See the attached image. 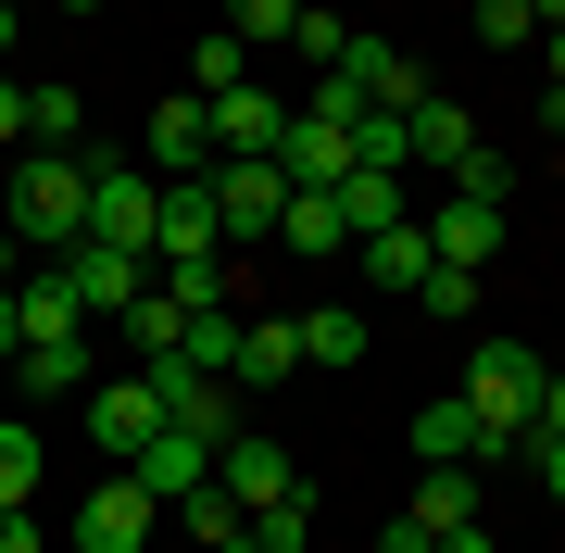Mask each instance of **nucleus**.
<instances>
[{"label":"nucleus","instance_id":"9","mask_svg":"<svg viewBox=\"0 0 565 553\" xmlns=\"http://www.w3.org/2000/svg\"><path fill=\"white\" fill-rule=\"evenodd\" d=\"M327 76H340V88H352L364 114H415V102H427V76H415V63L390 51V39H352L340 63H327Z\"/></svg>","mask_w":565,"mask_h":553},{"label":"nucleus","instance_id":"25","mask_svg":"<svg viewBox=\"0 0 565 553\" xmlns=\"http://www.w3.org/2000/svg\"><path fill=\"white\" fill-rule=\"evenodd\" d=\"M327 202L352 214V240H377V226H403V214H415V202H403V177H364V164H352L340 189H327Z\"/></svg>","mask_w":565,"mask_h":553},{"label":"nucleus","instance_id":"4","mask_svg":"<svg viewBox=\"0 0 565 553\" xmlns=\"http://www.w3.org/2000/svg\"><path fill=\"white\" fill-rule=\"evenodd\" d=\"M51 277L76 289V315H102V328H114V315H126V302H139V289H151V252H114V240H76V252H51Z\"/></svg>","mask_w":565,"mask_h":553},{"label":"nucleus","instance_id":"17","mask_svg":"<svg viewBox=\"0 0 565 553\" xmlns=\"http://www.w3.org/2000/svg\"><path fill=\"white\" fill-rule=\"evenodd\" d=\"M277 240L302 252V265H352V214L327 202V189H289V214H277Z\"/></svg>","mask_w":565,"mask_h":553},{"label":"nucleus","instance_id":"42","mask_svg":"<svg viewBox=\"0 0 565 553\" xmlns=\"http://www.w3.org/2000/svg\"><path fill=\"white\" fill-rule=\"evenodd\" d=\"M25 352V315H13V277H0V365Z\"/></svg>","mask_w":565,"mask_h":553},{"label":"nucleus","instance_id":"5","mask_svg":"<svg viewBox=\"0 0 565 553\" xmlns=\"http://www.w3.org/2000/svg\"><path fill=\"white\" fill-rule=\"evenodd\" d=\"M277 177H289V189H340V177H352V114H315V102H289Z\"/></svg>","mask_w":565,"mask_h":553},{"label":"nucleus","instance_id":"37","mask_svg":"<svg viewBox=\"0 0 565 553\" xmlns=\"http://www.w3.org/2000/svg\"><path fill=\"white\" fill-rule=\"evenodd\" d=\"M0 151H25V76H0Z\"/></svg>","mask_w":565,"mask_h":553},{"label":"nucleus","instance_id":"35","mask_svg":"<svg viewBox=\"0 0 565 553\" xmlns=\"http://www.w3.org/2000/svg\"><path fill=\"white\" fill-rule=\"evenodd\" d=\"M289 51H302V63H315V76H327V63H340V51H352V25H340V13H315V0H302V25H289Z\"/></svg>","mask_w":565,"mask_h":553},{"label":"nucleus","instance_id":"38","mask_svg":"<svg viewBox=\"0 0 565 553\" xmlns=\"http://www.w3.org/2000/svg\"><path fill=\"white\" fill-rule=\"evenodd\" d=\"M0 553H51V541H39V515H25V503H0Z\"/></svg>","mask_w":565,"mask_h":553},{"label":"nucleus","instance_id":"48","mask_svg":"<svg viewBox=\"0 0 565 553\" xmlns=\"http://www.w3.org/2000/svg\"><path fill=\"white\" fill-rule=\"evenodd\" d=\"M63 13H102V0H63Z\"/></svg>","mask_w":565,"mask_h":553},{"label":"nucleus","instance_id":"11","mask_svg":"<svg viewBox=\"0 0 565 553\" xmlns=\"http://www.w3.org/2000/svg\"><path fill=\"white\" fill-rule=\"evenodd\" d=\"M214 491L239 503V515H264V503H289V491H302V466H289L277 440H252V428H239V440L214 453Z\"/></svg>","mask_w":565,"mask_h":553},{"label":"nucleus","instance_id":"39","mask_svg":"<svg viewBox=\"0 0 565 553\" xmlns=\"http://www.w3.org/2000/svg\"><path fill=\"white\" fill-rule=\"evenodd\" d=\"M527 440H565V377H541V415H527Z\"/></svg>","mask_w":565,"mask_h":553},{"label":"nucleus","instance_id":"24","mask_svg":"<svg viewBox=\"0 0 565 553\" xmlns=\"http://www.w3.org/2000/svg\"><path fill=\"white\" fill-rule=\"evenodd\" d=\"M76 126H88V88H25V151H76Z\"/></svg>","mask_w":565,"mask_h":553},{"label":"nucleus","instance_id":"30","mask_svg":"<svg viewBox=\"0 0 565 553\" xmlns=\"http://www.w3.org/2000/svg\"><path fill=\"white\" fill-rule=\"evenodd\" d=\"M177 515H189V541H202V553H226V541H239V529H252V515H239V503H226V491H214V478H202V491H189Z\"/></svg>","mask_w":565,"mask_h":553},{"label":"nucleus","instance_id":"23","mask_svg":"<svg viewBox=\"0 0 565 553\" xmlns=\"http://www.w3.org/2000/svg\"><path fill=\"white\" fill-rule=\"evenodd\" d=\"M239 328H252L239 302H202V315H189V340H177V352H189L202 377H226V390H239Z\"/></svg>","mask_w":565,"mask_h":553},{"label":"nucleus","instance_id":"7","mask_svg":"<svg viewBox=\"0 0 565 553\" xmlns=\"http://www.w3.org/2000/svg\"><path fill=\"white\" fill-rule=\"evenodd\" d=\"M151 515H163V503L139 491V478H126V466H102V491L76 503V553H139V541H151Z\"/></svg>","mask_w":565,"mask_h":553},{"label":"nucleus","instance_id":"2","mask_svg":"<svg viewBox=\"0 0 565 553\" xmlns=\"http://www.w3.org/2000/svg\"><path fill=\"white\" fill-rule=\"evenodd\" d=\"M541 352H527V340H478V352H465V415H478V440L490 453H515L527 440V415H541Z\"/></svg>","mask_w":565,"mask_h":553},{"label":"nucleus","instance_id":"18","mask_svg":"<svg viewBox=\"0 0 565 553\" xmlns=\"http://www.w3.org/2000/svg\"><path fill=\"white\" fill-rule=\"evenodd\" d=\"M277 139H289L277 88H226V102H214V164H226V151H277Z\"/></svg>","mask_w":565,"mask_h":553},{"label":"nucleus","instance_id":"20","mask_svg":"<svg viewBox=\"0 0 565 553\" xmlns=\"http://www.w3.org/2000/svg\"><path fill=\"white\" fill-rule=\"evenodd\" d=\"M352 265L377 277V289H427V265H440V252H427V226L403 214V226H377V240H352Z\"/></svg>","mask_w":565,"mask_h":553},{"label":"nucleus","instance_id":"22","mask_svg":"<svg viewBox=\"0 0 565 553\" xmlns=\"http://www.w3.org/2000/svg\"><path fill=\"white\" fill-rule=\"evenodd\" d=\"M277 377H302V328L289 315H252L239 328V390H277Z\"/></svg>","mask_w":565,"mask_h":553},{"label":"nucleus","instance_id":"13","mask_svg":"<svg viewBox=\"0 0 565 553\" xmlns=\"http://www.w3.org/2000/svg\"><path fill=\"white\" fill-rule=\"evenodd\" d=\"M415 226H427V252L465 265V277H490V252H503V202H465V189H452L440 214H415Z\"/></svg>","mask_w":565,"mask_h":553},{"label":"nucleus","instance_id":"15","mask_svg":"<svg viewBox=\"0 0 565 553\" xmlns=\"http://www.w3.org/2000/svg\"><path fill=\"white\" fill-rule=\"evenodd\" d=\"M88 377H102V365H88V328H76V340H25V352H13V390H25V403H76Z\"/></svg>","mask_w":565,"mask_h":553},{"label":"nucleus","instance_id":"43","mask_svg":"<svg viewBox=\"0 0 565 553\" xmlns=\"http://www.w3.org/2000/svg\"><path fill=\"white\" fill-rule=\"evenodd\" d=\"M541 126H553V139H565V76H553V88H541Z\"/></svg>","mask_w":565,"mask_h":553},{"label":"nucleus","instance_id":"21","mask_svg":"<svg viewBox=\"0 0 565 553\" xmlns=\"http://www.w3.org/2000/svg\"><path fill=\"white\" fill-rule=\"evenodd\" d=\"M403 515H415L427 541H452V529H478V478H465V466H427L415 491H403Z\"/></svg>","mask_w":565,"mask_h":553},{"label":"nucleus","instance_id":"1","mask_svg":"<svg viewBox=\"0 0 565 553\" xmlns=\"http://www.w3.org/2000/svg\"><path fill=\"white\" fill-rule=\"evenodd\" d=\"M0 226H13L25 252H76V240H88V164H76V151H25Z\"/></svg>","mask_w":565,"mask_h":553},{"label":"nucleus","instance_id":"10","mask_svg":"<svg viewBox=\"0 0 565 553\" xmlns=\"http://www.w3.org/2000/svg\"><path fill=\"white\" fill-rule=\"evenodd\" d=\"M126 478H139L151 503H189V491L214 478V440H202V428H151L139 453H126Z\"/></svg>","mask_w":565,"mask_h":553},{"label":"nucleus","instance_id":"44","mask_svg":"<svg viewBox=\"0 0 565 553\" xmlns=\"http://www.w3.org/2000/svg\"><path fill=\"white\" fill-rule=\"evenodd\" d=\"M440 553H490V529H452V541H440Z\"/></svg>","mask_w":565,"mask_h":553},{"label":"nucleus","instance_id":"14","mask_svg":"<svg viewBox=\"0 0 565 553\" xmlns=\"http://www.w3.org/2000/svg\"><path fill=\"white\" fill-rule=\"evenodd\" d=\"M465 151H478V114H465V102H440V88H427V102L403 114V164H415V177H452Z\"/></svg>","mask_w":565,"mask_h":553},{"label":"nucleus","instance_id":"36","mask_svg":"<svg viewBox=\"0 0 565 553\" xmlns=\"http://www.w3.org/2000/svg\"><path fill=\"white\" fill-rule=\"evenodd\" d=\"M415 302H427V315H478V277H465V265H427Z\"/></svg>","mask_w":565,"mask_h":553},{"label":"nucleus","instance_id":"33","mask_svg":"<svg viewBox=\"0 0 565 553\" xmlns=\"http://www.w3.org/2000/svg\"><path fill=\"white\" fill-rule=\"evenodd\" d=\"M302 529H315V491H289V503L252 515V553H302Z\"/></svg>","mask_w":565,"mask_h":553},{"label":"nucleus","instance_id":"40","mask_svg":"<svg viewBox=\"0 0 565 553\" xmlns=\"http://www.w3.org/2000/svg\"><path fill=\"white\" fill-rule=\"evenodd\" d=\"M515 453H527V466H541V491L565 503V440H515Z\"/></svg>","mask_w":565,"mask_h":553},{"label":"nucleus","instance_id":"47","mask_svg":"<svg viewBox=\"0 0 565 553\" xmlns=\"http://www.w3.org/2000/svg\"><path fill=\"white\" fill-rule=\"evenodd\" d=\"M527 13H541V25H565V0H527Z\"/></svg>","mask_w":565,"mask_h":553},{"label":"nucleus","instance_id":"46","mask_svg":"<svg viewBox=\"0 0 565 553\" xmlns=\"http://www.w3.org/2000/svg\"><path fill=\"white\" fill-rule=\"evenodd\" d=\"M0 63H13V0H0Z\"/></svg>","mask_w":565,"mask_h":553},{"label":"nucleus","instance_id":"31","mask_svg":"<svg viewBox=\"0 0 565 553\" xmlns=\"http://www.w3.org/2000/svg\"><path fill=\"white\" fill-rule=\"evenodd\" d=\"M25 491H39V428L0 415V503H25Z\"/></svg>","mask_w":565,"mask_h":553},{"label":"nucleus","instance_id":"27","mask_svg":"<svg viewBox=\"0 0 565 553\" xmlns=\"http://www.w3.org/2000/svg\"><path fill=\"white\" fill-rule=\"evenodd\" d=\"M13 315H25V340H76V328H88L63 277H13Z\"/></svg>","mask_w":565,"mask_h":553},{"label":"nucleus","instance_id":"45","mask_svg":"<svg viewBox=\"0 0 565 553\" xmlns=\"http://www.w3.org/2000/svg\"><path fill=\"white\" fill-rule=\"evenodd\" d=\"M541 51H553V76H565V25H541Z\"/></svg>","mask_w":565,"mask_h":553},{"label":"nucleus","instance_id":"6","mask_svg":"<svg viewBox=\"0 0 565 553\" xmlns=\"http://www.w3.org/2000/svg\"><path fill=\"white\" fill-rule=\"evenodd\" d=\"M151 214H163V177L88 164V240H114V252H151Z\"/></svg>","mask_w":565,"mask_h":553},{"label":"nucleus","instance_id":"12","mask_svg":"<svg viewBox=\"0 0 565 553\" xmlns=\"http://www.w3.org/2000/svg\"><path fill=\"white\" fill-rule=\"evenodd\" d=\"M202 164H214V102L202 88L151 102V177H202Z\"/></svg>","mask_w":565,"mask_h":553},{"label":"nucleus","instance_id":"19","mask_svg":"<svg viewBox=\"0 0 565 553\" xmlns=\"http://www.w3.org/2000/svg\"><path fill=\"white\" fill-rule=\"evenodd\" d=\"M189 315H202V302H177V289H163V277H151V289H139V302H126V315H114V328H126V352H139V365H163V352H177V340H189Z\"/></svg>","mask_w":565,"mask_h":553},{"label":"nucleus","instance_id":"28","mask_svg":"<svg viewBox=\"0 0 565 553\" xmlns=\"http://www.w3.org/2000/svg\"><path fill=\"white\" fill-rule=\"evenodd\" d=\"M352 164L364 177H415L403 164V114H352Z\"/></svg>","mask_w":565,"mask_h":553},{"label":"nucleus","instance_id":"3","mask_svg":"<svg viewBox=\"0 0 565 553\" xmlns=\"http://www.w3.org/2000/svg\"><path fill=\"white\" fill-rule=\"evenodd\" d=\"M202 189H214V226H226V252H239V240H277V214H289V177H277V151H226V164H214Z\"/></svg>","mask_w":565,"mask_h":553},{"label":"nucleus","instance_id":"16","mask_svg":"<svg viewBox=\"0 0 565 553\" xmlns=\"http://www.w3.org/2000/svg\"><path fill=\"white\" fill-rule=\"evenodd\" d=\"M415 453H427V466H490V440H478V415H465V390H427V403H415Z\"/></svg>","mask_w":565,"mask_h":553},{"label":"nucleus","instance_id":"32","mask_svg":"<svg viewBox=\"0 0 565 553\" xmlns=\"http://www.w3.org/2000/svg\"><path fill=\"white\" fill-rule=\"evenodd\" d=\"M289 25H302V0H226V39H239V51L289 39Z\"/></svg>","mask_w":565,"mask_h":553},{"label":"nucleus","instance_id":"8","mask_svg":"<svg viewBox=\"0 0 565 553\" xmlns=\"http://www.w3.org/2000/svg\"><path fill=\"white\" fill-rule=\"evenodd\" d=\"M76 403H88V440H102V466H126V453H139V440L163 428V403H151V377H88Z\"/></svg>","mask_w":565,"mask_h":553},{"label":"nucleus","instance_id":"41","mask_svg":"<svg viewBox=\"0 0 565 553\" xmlns=\"http://www.w3.org/2000/svg\"><path fill=\"white\" fill-rule=\"evenodd\" d=\"M377 553H440V541H427L415 515H390V529H377Z\"/></svg>","mask_w":565,"mask_h":553},{"label":"nucleus","instance_id":"34","mask_svg":"<svg viewBox=\"0 0 565 553\" xmlns=\"http://www.w3.org/2000/svg\"><path fill=\"white\" fill-rule=\"evenodd\" d=\"M478 39L490 51H541V13H527V0H478Z\"/></svg>","mask_w":565,"mask_h":553},{"label":"nucleus","instance_id":"29","mask_svg":"<svg viewBox=\"0 0 565 553\" xmlns=\"http://www.w3.org/2000/svg\"><path fill=\"white\" fill-rule=\"evenodd\" d=\"M189 76H202V102H226V88H252V51H239V39L214 25V39L189 51Z\"/></svg>","mask_w":565,"mask_h":553},{"label":"nucleus","instance_id":"26","mask_svg":"<svg viewBox=\"0 0 565 553\" xmlns=\"http://www.w3.org/2000/svg\"><path fill=\"white\" fill-rule=\"evenodd\" d=\"M302 328V365H364V315L352 302H315V315H289Z\"/></svg>","mask_w":565,"mask_h":553}]
</instances>
